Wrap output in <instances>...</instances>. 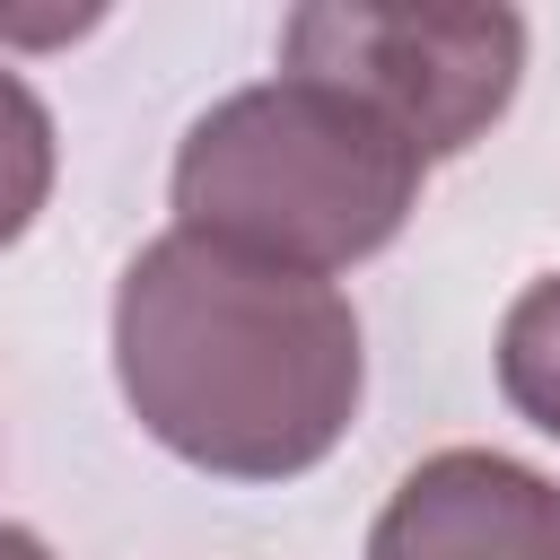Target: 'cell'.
Listing matches in <instances>:
<instances>
[{"mask_svg": "<svg viewBox=\"0 0 560 560\" xmlns=\"http://www.w3.org/2000/svg\"><path fill=\"white\" fill-rule=\"evenodd\" d=\"M52 166H61V140H52V114L44 96L0 61V254L35 228V210L52 201Z\"/></svg>", "mask_w": 560, "mask_h": 560, "instance_id": "8992f818", "label": "cell"}, {"mask_svg": "<svg viewBox=\"0 0 560 560\" xmlns=\"http://www.w3.org/2000/svg\"><path fill=\"white\" fill-rule=\"evenodd\" d=\"M280 70L350 88L385 114L429 166L464 158L525 79L516 9H376V0H306L280 18Z\"/></svg>", "mask_w": 560, "mask_h": 560, "instance_id": "3957f363", "label": "cell"}, {"mask_svg": "<svg viewBox=\"0 0 560 560\" xmlns=\"http://www.w3.org/2000/svg\"><path fill=\"white\" fill-rule=\"evenodd\" d=\"M114 385L175 464L210 481H298L359 420V306L315 271L166 228L114 280Z\"/></svg>", "mask_w": 560, "mask_h": 560, "instance_id": "6da1fadb", "label": "cell"}, {"mask_svg": "<svg viewBox=\"0 0 560 560\" xmlns=\"http://www.w3.org/2000/svg\"><path fill=\"white\" fill-rule=\"evenodd\" d=\"M0 560H52V542H44L35 525H9V516H0Z\"/></svg>", "mask_w": 560, "mask_h": 560, "instance_id": "52a82bcc", "label": "cell"}, {"mask_svg": "<svg viewBox=\"0 0 560 560\" xmlns=\"http://www.w3.org/2000/svg\"><path fill=\"white\" fill-rule=\"evenodd\" d=\"M499 394L516 420H534L542 438H560V271L525 280L499 315Z\"/></svg>", "mask_w": 560, "mask_h": 560, "instance_id": "5b68a950", "label": "cell"}, {"mask_svg": "<svg viewBox=\"0 0 560 560\" xmlns=\"http://www.w3.org/2000/svg\"><path fill=\"white\" fill-rule=\"evenodd\" d=\"M429 158L332 79H254L219 96L166 175L175 228L280 271H350L402 236Z\"/></svg>", "mask_w": 560, "mask_h": 560, "instance_id": "7a4b0ae2", "label": "cell"}, {"mask_svg": "<svg viewBox=\"0 0 560 560\" xmlns=\"http://www.w3.org/2000/svg\"><path fill=\"white\" fill-rule=\"evenodd\" d=\"M368 560H560V481L499 446H438L376 508Z\"/></svg>", "mask_w": 560, "mask_h": 560, "instance_id": "277c9868", "label": "cell"}]
</instances>
